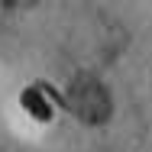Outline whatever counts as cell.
<instances>
[{"instance_id": "1", "label": "cell", "mask_w": 152, "mask_h": 152, "mask_svg": "<svg viewBox=\"0 0 152 152\" xmlns=\"http://www.w3.org/2000/svg\"><path fill=\"white\" fill-rule=\"evenodd\" d=\"M68 107L75 110L78 120H84V123H104L110 117V94H107V88L97 78L81 75L68 88Z\"/></svg>"}, {"instance_id": "2", "label": "cell", "mask_w": 152, "mask_h": 152, "mask_svg": "<svg viewBox=\"0 0 152 152\" xmlns=\"http://www.w3.org/2000/svg\"><path fill=\"white\" fill-rule=\"evenodd\" d=\"M23 107L29 110L32 117H39V120H49V117H52V107L45 104L42 88H29V91H23Z\"/></svg>"}, {"instance_id": "3", "label": "cell", "mask_w": 152, "mask_h": 152, "mask_svg": "<svg viewBox=\"0 0 152 152\" xmlns=\"http://www.w3.org/2000/svg\"><path fill=\"white\" fill-rule=\"evenodd\" d=\"M3 3H7V7H29L32 0H3Z\"/></svg>"}]
</instances>
